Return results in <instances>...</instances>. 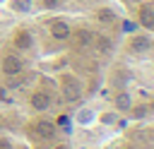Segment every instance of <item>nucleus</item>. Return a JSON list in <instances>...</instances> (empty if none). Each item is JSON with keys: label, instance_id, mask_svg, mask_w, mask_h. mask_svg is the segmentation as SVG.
Masks as SVG:
<instances>
[{"label": "nucleus", "instance_id": "dca6fc26", "mask_svg": "<svg viewBox=\"0 0 154 149\" xmlns=\"http://www.w3.org/2000/svg\"><path fill=\"white\" fill-rule=\"evenodd\" d=\"M0 149H14L12 139H10V137H5V135H0Z\"/></svg>", "mask_w": 154, "mask_h": 149}, {"label": "nucleus", "instance_id": "9d476101", "mask_svg": "<svg viewBox=\"0 0 154 149\" xmlns=\"http://www.w3.org/2000/svg\"><path fill=\"white\" fill-rule=\"evenodd\" d=\"M130 106H132V96H130L128 91L113 94V111H116V113H128Z\"/></svg>", "mask_w": 154, "mask_h": 149}, {"label": "nucleus", "instance_id": "4468645a", "mask_svg": "<svg viewBox=\"0 0 154 149\" xmlns=\"http://www.w3.org/2000/svg\"><path fill=\"white\" fill-rule=\"evenodd\" d=\"M96 120H99L103 127H111V125H116V123H118V113H116V111H103V113H99V115H96Z\"/></svg>", "mask_w": 154, "mask_h": 149}, {"label": "nucleus", "instance_id": "7ed1b4c3", "mask_svg": "<svg viewBox=\"0 0 154 149\" xmlns=\"http://www.w3.org/2000/svg\"><path fill=\"white\" fill-rule=\"evenodd\" d=\"M0 72L5 77H19L24 72V60L17 53H5L2 60H0Z\"/></svg>", "mask_w": 154, "mask_h": 149}, {"label": "nucleus", "instance_id": "f03ea898", "mask_svg": "<svg viewBox=\"0 0 154 149\" xmlns=\"http://www.w3.org/2000/svg\"><path fill=\"white\" fill-rule=\"evenodd\" d=\"M152 46H154V41H152L149 34H132V36H128V53L130 55H144V53L152 50Z\"/></svg>", "mask_w": 154, "mask_h": 149}, {"label": "nucleus", "instance_id": "f257e3e1", "mask_svg": "<svg viewBox=\"0 0 154 149\" xmlns=\"http://www.w3.org/2000/svg\"><path fill=\"white\" fill-rule=\"evenodd\" d=\"M60 91H63V99L65 101H77L79 96H82V82H79V77L77 74H72V72H63L60 74Z\"/></svg>", "mask_w": 154, "mask_h": 149}, {"label": "nucleus", "instance_id": "20e7f679", "mask_svg": "<svg viewBox=\"0 0 154 149\" xmlns=\"http://www.w3.org/2000/svg\"><path fill=\"white\" fill-rule=\"evenodd\" d=\"M34 43H36V38H34V34L29 29L19 26V29L12 31V46H14V50H31Z\"/></svg>", "mask_w": 154, "mask_h": 149}, {"label": "nucleus", "instance_id": "a211bd4d", "mask_svg": "<svg viewBox=\"0 0 154 149\" xmlns=\"http://www.w3.org/2000/svg\"><path fill=\"white\" fill-rule=\"evenodd\" d=\"M120 149H137V144H132V142H125Z\"/></svg>", "mask_w": 154, "mask_h": 149}, {"label": "nucleus", "instance_id": "1a4fd4ad", "mask_svg": "<svg viewBox=\"0 0 154 149\" xmlns=\"http://www.w3.org/2000/svg\"><path fill=\"white\" fill-rule=\"evenodd\" d=\"M34 135H36L38 139L51 142V139H55L58 127H55V123H53V120H36V123H34Z\"/></svg>", "mask_w": 154, "mask_h": 149}, {"label": "nucleus", "instance_id": "f8f14e48", "mask_svg": "<svg viewBox=\"0 0 154 149\" xmlns=\"http://www.w3.org/2000/svg\"><path fill=\"white\" fill-rule=\"evenodd\" d=\"M94 19H96L99 24H113V22H116V10H111V7H99V10L94 12Z\"/></svg>", "mask_w": 154, "mask_h": 149}, {"label": "nucleus", "instance_id": "9b49d317", "mask_svg": "<svg viewBox=\"0 0 154 149\" xmlns=\"http://www.w3.org/2000/svg\"><path fill=\"white\" fill-rule=\"evenodd\" d=\"M75 123H77L79 127H89V125H94V123H96V113H94V108H77V113H75Z\"/></svg>", "mask_w": 154, "mask_h": 149}, {"label": "nucleus", "instance_id": "6e6552de", "mask_svg": "<svg viewBox=\"0 0 154 149\" xmlns=\"http://www.w3.org/2000/svg\"><path fill=\"white\" fill-rule=\"evenodd\" d=\"M48 34H51V38H55V41H70L72 26H70L65 19H53V22L48 24Z\"/></svg>", "mask_w": 154, "mask_h": 149}, {"label": "nucleus", "instance_id": "2eb2a0df", "mask_svg": "<svg viewBox=\"0 0 154 149\" xmlns=\"http://www.w3.org/2000/svg\"><path fill=\"white\" fill-rule=\"evenodd\" d=\"M128 113H130L135 120H142V118H147V115H149V106H147V103H140V106H135V103H132Z\"/></svg>", "mask_w": 154, "mask_h": 149}, {"label": "nucleus", "instance_id": "423d86ee", "mask_svg": "<svg viewBox=\"0 0 154 149\" xmlns=\"http://www.w3.org/2000/svg\"><path fill=\"white\" fill-rule=\"evenodd\" d=\"M91 48H94V53H96L99 58H108V55L113 53V48H116V43H113V38H111L108 34H94V41H91Z\"/></svg>", "mask_w": 154, "mask_h": 149}, {"label": "nucleus", "instance_id": "6ab92c4d", "mask_svg": "<svg viewBox=\"0 0 154 149\" xmlns=\"http://www.w3.org/2000/svg\"><path fill=\"white\" fill-rule=\"evenodd\" d=\"M53 149H70V147H67V144H63V142H60V144H55V147H53Z\"/></svg>", "mask_w": 154, "mask_h": 149}, {"label": "nucleus", "instance_id": "0eeeda50", "mask_svg": "<svg viewBox=\"0 0 154 149\" xmlns=\"http://www.w3.org/2000/svg\"><path fill=\"white\" fill-rule=\"evenodd\" d=\"M29 106H31L34 111L43 113V111H48V108L53 106V96H51L46 89H34L31 96H29Z\"/></svg>", "mask_w": 154, "mask_h": 149}, {"label": "nucleus", "instance_id": "39448f33", "mask_svg": "<svg viewBox=\"0 0 154 149\" xmlns=\"http://www.w3.org/2000/svg\"><path fill=\"white\" fill-rule=\"evenodd\" d=\"M94 34H96V31H91L89 26H77V29H72V34H70V38H72V43H75V48H79V50H84V48H91V41H94Z\"/></svg>", "mask_w": 154, "mask_h": 149}, {"label": "nucleus", "instance_id": "f3484780", "mask_svg": "<svg viewBox=\"0 0 154 149\" xmlns=\"http://www.w3.org/2000/svg\"><path fill=\"white\" fill-rule=\"evenodd\" d=\"M43 5H46V7H58L60 0H43Z\"/></svg>", "mask_w": 154, "mask_h": 149}, {"label": "nucleus", "instance_id": "ddd939ff", "mask_svg": "<svg viewBox=\"0 0 154 149\" xmlns=\"http://www.w3.org/2000/svg\"><path fill=\"white\" fill-rule=\"evenodd\" d=\"M140 24L147 29H154V7L152 5H142L140 7Z\"/></svg>", "mask_w": 154, "mask_h": 149}]
</instances>
